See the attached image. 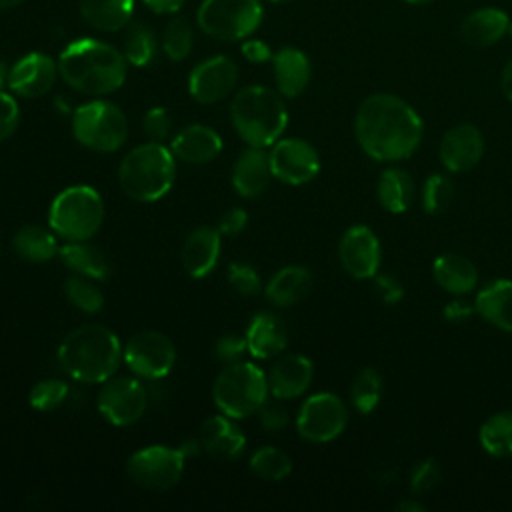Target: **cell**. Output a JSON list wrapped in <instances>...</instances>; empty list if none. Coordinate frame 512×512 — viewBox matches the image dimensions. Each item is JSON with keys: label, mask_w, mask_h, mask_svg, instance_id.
Returning a JSON list of instances; mask_svg holds the SVG:
<instances>
[{"label": "cell", "mask_w": 512, "mask_h": 512, "mask_svg": "<svg viewBox=\"0 0 512 512\" xmlns=\"http://www.w3.org/2000/svg\"><path fill=\"white\" fill-rule=\"evenodd\" d=\"M354 136L372 160L398 162L418 150L424 124L420 114L400 96L372 94L356 110Z\"/></svg>", "instance_id": "cell-1"}, {"label": "cell", "mask_w": 512, "mask_h": 512, "mask_svg": "<svg viewBox=\"0 0 512 512\" xmlns=\"http://www.w3.org/2000/svg\"><path fill=\"white\" fill-rule=\"evenodd\" d=\"M128 66L122 50L98 38L72 40L58 56L60 78L72 90L96 98L122 88Z\"/></svg>", "instance_id": "cell-2"}, {"label": "cell", "mask_w": 512, "mask_h": 512, "mask_svg": "<svg viewBox=\"0 0 512 512\" xmlns=\"http://www.w3.org/2000/svg\"><path fill=\"white\" fill-rule=\"evenodd\" d=\"M124 344L104 324H82L68 332L58 344V364L76 382L102 384L118 374Z\"/></svg>", "instance_id": "cell-3"}, {"label": "cell", "mask_w": 512, "mask_h": 512, "mask_svg": "<svg viewBox=\"0 0 512 512\" xmlns=\"http://www.w3.org/2000/svg\"><path fill=\"white\" fill-rule=\"evenodd\" d=\"M230 120L248 146L270 148L288 126V108L278 90L250 84L232 96Z\"/></svg>", "instance_id": "cell-4"}, {"label": "cell", "mask_w": 512, "mask_h": 512, "mask_svg": "<svg viewBox=\"0 0 512 512\" xmlns=\"http://www.w3.org/2000/svg\"><path fill=\"white\" fill-rule=\"evenodd\" d=\"M176 180V158L170 146L146 142L124 154L118 166L120 190L134 202L150 204L164 198Z\"/></svg>", "instance_id": "cell-5"}, {"label": "cell", "mask_w": 512, "mask_h": 512, "mask_svg": "<svg viewBox=\"0 0 512 512\" xmlns=\"http://www.w3.org/2000/svg\"><path fill=\"white\" fill-rule=\"evenodd\" d=\"M106 216L100 192L88 184H74L58 192L48 208V226L64 242L90 240Z\"/></svg>", "instance_id": "cell-6"}, {"label": "cell", "mask_w": 512, "mask_h": 512, "mask_svg": "<svg viewBox=\"0 0 512 512\" xmlns=\"http://www.w3.org/2000/svg\"><path fill=\"white\" fill-rule=\"evenodd\" d=\"M268 376L254 362L226 364L212 386V400L218 412L242 420L254 416L260 406L268 400Z\"/></svg>", "instance_id": "cell-7"}, {"label": "cell", "mask_w": 512, "mask_h": 512, "mask_svg": "<svg viewBox=\"0 0 512 512\" xmlns=\"http://www.w3.org/2000/svg\"><path fill=\"white\" fill-rule=\"evenodd\" d=\"M76 142L92 152L110 154L128 140V118L114 102L94 98L80 104L72 114Z\"/></svg>", "instance_id": "cell-8"}, {"label": "cell", "mask_w": 512, "mask_h": 512, "mask_svg": "<svg viewBox=\"0 0 512 512\" xmlns=\"http://www.w3.org/2000/svg\"><path fill=\"white\" fill-rule=\"evenodd\" d=\"M264 18L262 0H202L196 12L198 28L216 40H244Z\"/></svg>", "instance_id": "cell-9"}, {"label": "cell", "mask_w": 512, "mask_h": 512, "mask_svg": "<svg viewBox=\"0 0 512 512\" xmlns=\"http://www.w3.org/2000/svg\"><path fill=\"white\" fill-rule=\"evenodd\" d=\"M186 458L188 456L180 446H144L130 454V458L126 460V474L136 486L144 490L166 492L180 482Z\"/></svg>", "instance_id": "cell-10"}, {"label": "cell", "mask_w": 512, "mask_h": 512, "mask_svg": "<svg viewBox=\"0 0 512 512\" xmlns=\"http://www.w3.org/2000/svg\"><path fill=\"white\" fill-rule=\"evenodd\" d=\"M348 424V408L344 400L332 392H316L308 396L296 414V432L312 444H326L338 438Z\"/></svg>", "instance_id": "cell-11"}, {"label": "cell", "mask_w": 512, "mask_h": 512, "mask_svg": "<svg viewBox=\"0 0 512 512\" xmlns=\"http://www.w3.org/2000/svg\"><path fill=\"white\" fill-rule=\"evenodd\" d=\"M96 406L102 418L112 426L126 428L144 416L148 408V392L138 376L114 374L102 382Z\"/></svg>", "instance_id": "cell-12"}, {"label": "cell", "mask_w": 512, "mask_h": 512, "mask_svg": "<svg viewBox=\"0 0 512 512\" xmlns=\"http://www.w3.org/2000/svg\"><path fill=\"white\" fill-rule=\"evenodd\" d=\"M122 360L140 380H160L172 372L176 364V348L166 334L158 330H142L128 338Z\"/></svg>", "instance_id": "cell-13"}, {"label": "cell", "mask_w": 512, "mask_h": 512, "mask_svg": "<svg viewBox=\"0 0 512 512\" xmlns=\"http://www.w3.org/2000/svg\"><path fill=\"white\" fill-rule=\"evenodd\" d=\"M272 178L288 184L302 186L314 180L320 172L318 150L302 138H280L268 150Z\"/></svg>", "instance_id": "cell-14"}, {"label": "cell", "mask_w": 512, "mask_h": 512, "mask_svg": "<svg viewBox=\"0 0 512 512\" xmlns=\"http://www.w3.org/2000/svg\"><path fill=\"white\" fill-rule=\"evenodd\" d=\"M338 258L346 274L356 280H370L380 272V240L372 228L354 224L342 234L338 242Z\"/></svg>", "instance_id": "cell-15"}, {"label": "cell", "mask_w": 512, "mask_h": 512, "mask_svg": "<svg viewBox=\"0 0 512 512\" xmlns=\"http://www.w3.org/2000/svg\"><path fill=\"white\" fill-rule=\"evenodd\" d=\"M238 82V66L224 54L196 64L188 76V92L200 104H216L228 98Z\"/></svg>", "instance_id": "cell-16"}, {"label": "cell", "mask_w": 512, "mask_h": 512, "mask_svg": "<svg viewBox=\"0 0 512 512\" xmlns=\"http://www.w3.org/2000/svg\"><path fill=\"white\" fill-rule=\"evenodd\" d=\"M58 76V62L52 56L44 52H28L10 66L8 88L22 98H40L54 88Z\"/></svg>", "instance_id": "cell-17"}, {"label": "cell", "mask_w": 512, "mask_h": 512, "mask_svg": "<svg viewBox=\"0 0 512 512\" xmlns=\"http://www.w3.org/2000/svg\"><path fill=\"white\" fill-rule=\"evenodd\" d=\"M484 154V136L480 128L470 122H460L442 134L438 156L448 172L472 170Z\"/></svg>", "instance_id": "cell-18"}, {"label": "cell", "mask_w": 512, "mask_h": 512, "mask_svg": "<svg viewBox=\"0 0 512 512\" xmlns=\"http://www.w3.org/2000/svg\"><path fill=\"white\" fill-rule=\"evenodd\" d=\"M266 376L272 398L294 400L310 388L314 364L304 354H280Z\"/></svg>", "instance_id": "cell-19"}, {"label": "cell", "mask_w": 512, "mask_h": 512, "mask_svg": "<svg viewBox=\"0 0 512 512\" xmlns=\"http://www.w3.org/2000/svg\"><path fill=\"white\" fill-rule=\"evenodd\" d=\"M202 450L216 460H236L246 448V436L238 428L236 420L226 414L208 416L198 434Z\"/></svg>", "instance_id": "cell-20"}, {"label": "cell", "mask_w": 512, "mask_h": 512, "mask_svg": "<svg viewBox=\"0 0 512 512\" xmlns=\"http://www.w3.org/2000/svg\"><path fill=\"white\" fill-rule=\"evenodd\" d=\"M218 228L212 226H198L194 228L180 250V262L190 278H206L218 264L222 240Z\"/></svg>", "instance_id": "cell-21"}, {"label": "cell", "mask_w": 512, "mask_h": 512, "mask_svg": "<svg viewBox=\"0 0 512 512\" xmlns=\"http://www.w3.org/2000/svg\"><path fill=\"white\" fill-rule=\"evenodd\" d=\"M224 148L222 136L206 124H190L178 130L170 140V150L184 164H208L220 156Z\"/></svg>", "instance_id": "cell-22"}, {"label": "cell", "mask_w": 512, "mask_h": 512, "mask_svg": "<svg viewBox=\"0 0 512 512\" xmlns=\"http://www.w3.org/2000/svg\"><path fill=\"white\" fill-rule=\"evenodd\" d=\"M244 336L248 344V354L258 360L276 358L288 346V328L284 320L268 310L252 316Z\"/></svg>", "instance_id": "cell-23"}, {"label": "cell", "mask_w": 512, "mask_h": 512, "mask_svg": "<svg viewBox=\"0 0 512 512\" xmlns=\"http://www.w3.org/2000/svg\"><path fill=\"white\" fill-rule=\"evenodd\" d=\"M270 62L276 90L284 98H296L308 88L312 78V64L300 48L284 46L274 52Z\"/></svg>", "instance_id": "cell-24"}, {"label": "cell", "mask_w": 512, "mask_h": 512, "mask_svg": "<svg viewBox=\"0 0 512 512\" xmlns=\"http://www.w3.org/2000/svg\"><path fill=\"white\" fill-rule=\"evenodd\" d=\"M272 170L266 148L246 146L232 166V186L242 198H258L270 184Z\"/></svg>", "instance_id": "cell-25"}, {"label": "cell", "mask_w": 512, "mask_h": 512, "mask_svg": "<svg viewBox=\"0 0 512 512\" xmlns=\"http://www.w3.org/2000/svg\"><path fill=\"white\" fill-rule=\"evenodd\" d=\"M432 276L436 284L452 296H466L478 286V270L474 262L456 252L440 254L432 262Z\"/></svg>", "instance_id": "cell-26"}, {"label": "cell", "mask_w": 512, "mask_h": 512, "mask_svg": "<svg viewBox=\"0 0 512 512\" xmlns=\"http://www.w3.org/2000/svg\"><path fill=\"white\" fill-rule=\"evenodd\" d=\"M510 16L494 6L470 12L460 24V36L466 44L486 48L500 42L508 34Z\"/></svg>", "instance_id": "cell-27"}, {"label": "cell", "mask_w": 512, "mask_h": 512, "mask_svg": "<svg viewBox=\"0 0 512 512\" xmlns=\"http://www.w3.org/2000/svg\"><path fill=\"white\" fill-rule=\"evenodd\" d=\"M312 290V274L306 266L290 264L274 272L264 286V296L278 308H288L302 302Z\"/></svg>", "instance_id": "cell-28"}, {"label": "cell", "mask_w": 512, "mask_h": 512, "mask_svg": "<svg viewBox=\"0 0 512 512\" xmlns=\"http://www.w3.org/2000/svg\"><path fill=\"white\" fill-rule=\"evenodd\" d=\"M474 308L488 324L512 332V280L498 278L484 284L476 294Z\"/></svg>", "instance_id": "cell-29"}, {"label": "cell", "mask_w": 512, "mask_h": 512, "mask_svg": "<svg viewBox=\"0 0 512 512\" xmlns=\"http://www.w3.org/2000/svg\"><path fill=\"white\" fill-rule=\"evenodd\" d=\"M60 262L78 276L90 278V280H106L110 276V262L106 254L90 244L88 240H74L64 242L58 250Z\"/></svg>", "instance_id": "cell-30"}, {"label": "cell", "mask_w": 512, "mask_h": 512, "mask_svg": "<svg viewBox=\"0 0 512 512\" xmlns=\"http://www.w3.org/2000/svg\"><path fill=\"white\" fill-rule=\"evenodd\" d=\"M12 250L26 262L44 264L58 256L60 244L56 232L50 226L44 228L38 224H26L12 236Z\"/></svg>", "instance_id": "cell-31"}, {"label": "cell", "mask_w": 512, "mask_h": 512, "mask_svg": "<svg viewBox=\"0 0 512 512\" xmlns=\"http://www.w3.org/2000/svg\"><path fill=\"white\" fill-rule=\"evenodd\" d=\"M86 24L102 32H118L132 22L134 0H78Z\"/></svg>", "instance_id": "cell-32"}, {"label": "cell", "mask_w": 512, "mask_h": 512, "mask_svg": "<svg viewBox=\"0 0 512 512\" xmlns=\"http://www.w3.org/2000/svg\"><path fill=\"white\" fill-rule=\"evenodd\" d=\"M376 196L384 210L392 214H402L414 202V180L404 168L390 166L380 172Z\"/></svg>", "instance_id": "cell-33"}, {"label": "cell", "mask_w": 512, "mask_h": 512, "mask_svg": "<svg viewBox=\"0 0 512 512\" xmlns=\"http://www.w3.org/2000/svg\"><path fill=\"white\" fill-rule=\"evenodd\" d=\"M480 446L494 458L512 456V410H502L488 416L478 430Z\"/></svg>", "instance_id": "cell-34"}, {"label": "cell", "mask_w": 512, "mask_h": 512, "mask_svg": "<svg viewBox=\"0 0 512 512\" xmlns=\"http://www.w3.org/2000/svg\"><path fill=\"white\" fill-rule=\"evenodd\" d=\"M382 392H384L382 374L376 368H362L356 372L350 384L352 406L360 414H370L380 404Z\"/></svg>", "instance_id": "cell-35"}, {"label": "cell", "mask_w": 512, "mask_h": 512, "mask_svg": "<svg viewBox=\"0 0 512 512\" xmlns=\"http://www.w3.org/2000/svg\"><path fill=\"white\" fill-rule=\"evenodd\" d=\"M250 470L268 482H282L292 472V458L278 446H260L248 460Z\"/></svg>", "instance_id": "cell-36"}, {"label": "cell", "mask_w": 512, "mask_h": 512, "mask_svg": "<svg viewBox=\"0 0 512 512\" xmlns=\"http://www.w3.org/2000/svg\"><path fill=\"white\" fill-rule=\"evenodd\" d=\"M156 50H158V42L154 32L142 22L130 24L122 44V54L128 60V64L136 68H144L156 58Z\"/></svg>", "instance_id": "cell-37"}, {"label": "cell", "mask_w": 512, "mask_h": 512, "mask_svg": "<svg viewBox=\"0 0 512 512\" xmlns=\"http://www.w3.org/2000/svg\"><path fill=\"white\" fill-rule=\"evenodd\" d=\"M96 280L72 274L64 282V294L66 300L78 308L84 314H98L104 308V294L102 290L94 284Z\"/></svg>", "instance_id": "cell-38"}, {"label": "cell", "mask_w": 512, "mask_h": 512, "mask_svg": "<svg viewBox=\"0 0 512 512\" xmlns=\"http://www.w3.org/2000/svg\"><path fill=\"white\" fill-rule=\"evenodd\" d=\"M194 46V30L192 24L182 18L176 16L168 22V26L162 32V50L164 54L174 60V62H182L184 58L190 56Z\"/></svg>", "instance_id": "cell-39"}, {"label": "cell", "mask_w": 512, "mask_h": 512, "mask_svg": "<svg viewBox=\"0 0 512 512\" xmlns=\"http://www.w3.org/2000/svg\"><path fill=\"white\" fill-rule=\"evenodd\" d=\"M70 394V386L60 378L38 380L28 392V404L38 412H52L60 408Z\"/></svg>", "instance_id": "cell-40"}, {"label": "cell", "mask_w": 512, "mask_h": 512, "mask_svg": "<svg viewBox=\"0 0 512 512\" xmlns=\"http://www.w3.org/2000/svg\"><path fill=\"white\" fill-rule=\"evenodd\" d=\"M454 200V184L446 174H430L422 186V208L426 214L444 212Z\"/></svg>", "instance_id": "cell-41"}, {"label": "cell", "mask_w": 512, "mask_h": 512, "mask_svg": "<svg viewBox=\"0 0 512 512\" xmlns=\"http://www.w3.org/2000/svg\"><path fill=\"white\" fill-rule=\"evenodd\" d=\"M228 282L240 296H256L262 292V278L254 266L244 262H232L228 266Z\"/></svg>", "instance_id": "cell-42"}, {"label": "cell", "mask_w": 512, "mask_h": 512, "mask_svg": "<svg viewBox=\"0 0 512 512\" xmlns=\"http://www.w3.org/2000/svg\"><path fill=\"white\" fill-rule=\"evenodd\" d=\"M442 472L440 466L434 458H424L420 462H416L410 470V492L412 494H426L432 488H436L440 484Z\"/></svg>", "instance_id": "cell-43"}, {"label": "cell", "mask_w": 512, "mask_h": 512, "mask_svg": "<svg viewBox=\"0 0 512 512\" xmlns=\"http://www.w3.org/2000/svg\"><path fill=\"white\" fill-rule=\"evenodd\" d=\"M144 134L154 142H164L172 130V118L164 106L148 108L142 118Z\"/></svg>", "instance_id": "cell-44"}, {"label": "cell", "mask_w": 512, "mask_h": 512, "mask_svg": "<svg viewBox=\"0 0 512 512\" xmlns=\"http://www.w3.org/2000/svg\"><path fill=\"white\" fill-rule=\"evenodd\" d=\"M246 354H248L246 336H240V334H224L214 344V356L224 366L244 360Z\"/></svg>", "instance_id": "cell-45"}, {"label": "cell", "mask_w": 512, "mask_h": 512, "mask_svg": "<svg viewBox=\"0 0 512 512\" xmlns=\"http://www.w3.org/2000/svg\"><path fill=\"white\" fill-rule=\"evenodd\" d=\"M18 124H20V106L16 98L10 92L0 90V142L8 140L16 132Z\"/></svg>", "instance_id": "cell-46"}, {"label": "cell", "mask_w": 512, "mask_h": 512, "mask_svg": "<svg viewBox=\"0 0 512 512\" xmlns=\"http://www.w3.org/2000/svg\"><path fill=\"white\" fill-rule=\"evenodd\" d=\"M258 416V422L264 430L268 432H278V430H284L288 426V420H290V414L288 410L280 404L278 398L274 400H266L260 410L256 412Z\"/></svg>", "instance_id": "cell-47"}, {"label": "cell", "mask_w": 512, "mask_h": 512, "mask_svg": "<svg viewBox=\"0 0 512 512\" xmlns=\"http://www.w3.org/2000/svg\"><path fill=\"white\" fill-rule=\"evenodd\" d=\"M372 280H374V290H376L378 298H380L384 304H396V302L402 300L404 288H402V282H400L396 276L378 272Z\"/></svg>", "instance_id": "cell-48"}, {"label": "cell", "mask_w": 512, "mask_h": 512, "mask_svg": "<svg viewBox=\"0 0 512 512\" xmlns=\"http://www.w3.org/2000/svg\"><path fill=\"white\" fill-rule=\"evenodd\" d=\"M248 226V212L240 206H234V208H228L222 216H220V222H218V232L222 236H236L240 234L244 228Z\"/></svg>", "instance_id": "cell-49"}, {"label": "cell", "mask_w": 512, "mask_h": 512, "mask_svg": "<svg viewBox=\"0 0 512 512\" xmlns=\"http://www.w3.org/2000/svg\"><path fill=\"white\" fill-rule=\"evenodd\" d=\"M240 52L242 56L252 62V64H264V62H270L274 52L270 50V46L264 42V40H258V38H244L242 40V46H240Z\"/></svg>", "instance_id": "cell-50"}, {"label": "cell", "mask_w": 512, "mask_h": 512, "mask_svg": "<svg viewBox=\"0 0 512 512\" xmlns=\"http://www.w3.org/2000/svg\"><path fill=\"white\" fill-rule=\"evenodd\" d=\"M442 314L448 322H466L472 314H476V308H474V304L460 300V296H456V300H452L444 306Z\"/></svg>", "instance_id": "cell-51"}, {"label": "cell", "mask_w": 512, "mask_h": 512, "mask_svg": "<svg viewBox=\"0 0 512 512\" xmlns=\"http://www.w3.org/2000/svg\"><path fill=\"white\" fill-rule=\"evenodd\" d=\"M156 14H176L186 0H142Z\"/></svg>", "instance_id": "cell-52"}, {"label": "cell", "mask_w": 512, "mask_h": 512, "mask_svg": "<svg viewBox=\"0 0 512 512\" xmlns=\"http://www.w3.org/2000/svg\"><path fill=\"white\" fill-rule=\"evenodd\" d=\"M500 84H502V92H504L506 100L512 104V58L506 62V66L502 70Z\"/></svg>", "instance_id": "cell-53"}, {"label": "cell", "mask_w": 512, "mask_h": 512, "mask_svg": "<svg viewBox=\"0 0 512 512\" xmlns=\"http://www.w3.org/2000/svg\"><path fill=\"white\" fill-rule=\"evenodd\" d=\"M396 510L400 512H424V504H420L416 498H406L396 504Z\"/></svg>", "instance_id": "cell-54"}, {"label": "cell", "mask_w": 512, "mask_h": 512, "mask_svg": "<svg viewBox=\"0 0 512 512\" xmlns=\"http://www.w3.org/2000/svg\"><path fill=\"white\" fill-rule=\"evenodd\" d=\"M8 74H10V68H8V64L0 58V90H4V86H8Z\"/></svg>", "instance_id": "cell-55"}, {"label": "cell", "mask_w": 512, "mask_h": 512, "mask_svg": "<svg viewBox=\"0 0 512 512\" xmlns=\"http://www.w3.org/2000/svg\"><path fill=\"white\" fill-rule=\"evenodd\" d=\"M20 2H24V0H0V10H8V8H14V6H18Z\"/></svg>", "instance_id": "cell-56"}, {"label": "cell", "mask_w": 512, "mask_h": 512, "mask_svg": "<svg viewBox=\"0 0 512 512\" xmlns=\"http://www.w3.org/2000/svg\"><path fill=\"white\" fill-rule=\"evenodd\" d=\"M404 2H408V4H428L432 0H404Z\"/></svg>", "instance_id": "cell-57"}, {"label": "cell", "mask_w": 512, "mask_h": 512, "mask_svg": "<svg viewBox=\"0 0 512 512\" xmlns=\"http://www.w3.org/2000/svg\"><path fill=\"white\" fill-rule=\"evenodd\" d=\"M508 36L512 38V18H510V22H508Z\"/></svg>", "instance_id": "cell-58"}, {"label": "cell", "mask_w": 512, "mask_h": 512, "mask_svg": "<svg viewBox=\"0 0 512 512\" xmlns=\"http://www.w3.org/2000/svg\"><path fill=\"white\" fill-rule=\"evenodd\" d=\"M268 2H272V4H282V2H290V0H268Z\"/></svg>", "instance_id": "cell-59"}]
</instances>
